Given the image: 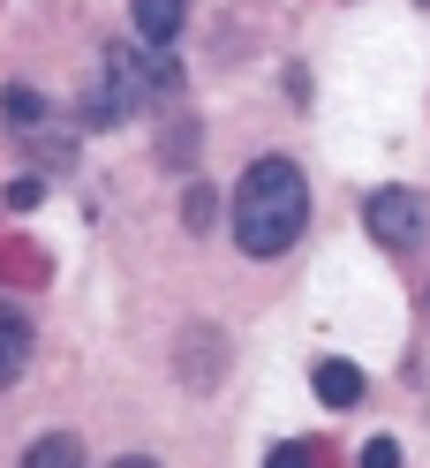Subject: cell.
<instances>
[{
	"label": "cell",
	"instance_id": "1",
	"mask_svg": "<svg viewBox=\"0 0 430 468\" xmlns=\"http://www.w3.org/2000/svg\"><path fill=\"white\" fill-rule=\"evenodd\" d=\"M309 227V182L295 159H257L235 189V242L249 257H287Z\"/></svg>",
	"mask_w": 430,
	"mask_h": 468
},
{
	"label": "cell",
	"instance_id": "2",
	"mask_svg": "<svg viewBox=\"0 0 430 468\" xmlns=\"http://www.w3.org/2000/svg\"><path fill=\"white\" fill-rule=\"evenodd\" d=\"M143 106V76H136V53L129 46H106L99 53V76L91 83H83V122H91V129H113V122H129V113Z\"/></svg>",
	"mask_w": 430,
	"mask_h": 468
},
{
	"label": "cell",
	"instance_id": "3",
	"mask_svg": "<svg viewBox=\"0 0 430 468\" xmlns=\"http://www.w3.org/2000/svg\"><path fill=\"white\" fill-rule=\"evenodd\" d=\"M362 227H370V242H385V250H415L423 242V197L415 189H370L362 204Z\"/></svg>",
	"mask_w": 430,
	"mask_h": 468
},
{
	"label": "cell",
	"instance_id": "4",
	"mask_svg": "<svg viewBox=\"0 0 430 468\" xmlns=\"http://www.w3.org/2000/svg\"><path fill=\"white\" fill-rule=\"evenodd\" d=\"M23 363H31V317L16 303H0V386H16Z\"/></svg>",
	"mask_w": 430,
	"mask_h": 468
},
{
	"label": "cell",
	"instance_id": "5",
	"mask_svg": "<svg viewBox=\"0 0 430 468\" xmlns=\"http://www.w3.org/2000/svg\"><path fill=\"white\" fill-rule=\"evenodd\" d=\"M129 16H136V31L152 38V46H166L182 31V16H189V0H129Z\"/></svg>",
	"mask_w": 430,
	"mask_h": 468
},
{
	"label": "cell",
	"instance_id": "6",
	"mask_svg": "<svg viewBox=\"0 0 430 468\" xmlns=\"http://www.w3.org/2000/svg\"><path fill=\"white\" fill-rule=\"evenodd\" d=\"M318 400L355 408V400H362V370H355V363H340V356H325V363H318Z\"/></svg>",
	"mask_w": 430,
	"mask_h": 468
},
{
	"label": "cell",
	"instance_id": "7",
	"mask_svg": "<svg viewBox=\"0 0 430 468\" xmlns=\"http://www.w3.org/2000/svg\"><path fill=\"white\" fill-rule=\"evenodd\" d=\"M23 468H83V446L68 431H53V438H38V446L23 453Z\"/></svg>",
	"mask_w": 430,
	"mask_h": 468
},
{
	"label": "cell",
	"instance_id": "8",
	"mask_svg": "<svg viewBox=\"0 0 430 468\" xmlns=\"http://www.w3.org/2000/svg\"><path fill=\"white\" fill-rule=\"evenodd\" d=\"M0 113H8V129H38L46 122V99L23 91V83H8V91H0Z\"/></svg>",
	"mask_w": 430,
	"mask_h": 468
},
{
	"label": "cell",
	"instance_id": "9",
	"mask_svg": "<svg viewBox=\"0 0 430 468\" xmlns=\"http://www.w3.org/2000/svg\"><path fill=\"white\" fill-rule=\"evenodd\" d=\"M265 468H318V453L302 446V438H287V446H272V461Z\"/></svg>",
	"mask_w": 430,
	"mask_h": 468
},
{
	"label": "cell",
	"instance_id": "10",
	"mask_svg": "<svg viewBox=\"0 0 430 468\" xmlns=\"http://www.w3.org/2000/svg\"><path fill=\"white\" fill-rule=\"evenodd\" d=\"M212 212H219V204H212V189H205V182H196V189L182 197V219H189V227H205Z\"/></svg>",
	"mask_w": 430,
	"mask_h": 468
},
{
	"label": "cell",
	"instance_id": "11",
	"mask_svg": "<svg viewBox=\"0 0 430 468\" xmlns=\"http://www.w3.org/2000/svg\"><path fill=\"white\" fill-rule=\"evenodd\" d=\"M362 468H400V446H393V438H370V446H362Z\"/></svg>",
	"mask_w": 430,
	"mask_h": 468
},
{
	"label": "cell",
	"instance_id": "12",
	"mask_svg": "<svg viewBox=\"0 0 430 468\" xmlns=\"http://www.w3.org/2000/svg\"><path fill=\"white\" fill-rule=\"evenodd\" d=\"M38 204V182H8V212H31Z\"/></svg>",
	"mask_w": 430,
	"mask_h": 468
},
{
	"label": "cell",
	"instance_id": "13",
	"mask_svg": "<svg viewBox=\"0 0 430 468\" xmlns=\"http://www.w3.org/2000/svg\"><path fill=\"white\" fill-rule=\"evenodd\" d=\"M113 468H159V461H143V453H129V461H113Z\"/></svg>",
	"mask_w": 430,
	"mask_h": 468
}]
</instances>
